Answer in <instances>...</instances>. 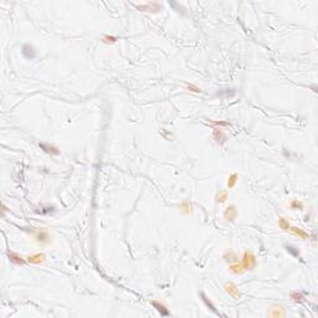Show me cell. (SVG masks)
Instances as JSON below:
<instances>
[{
    "instance_id": "cell-1",
    "label": "cell",
    "mask_w": 318,
    "mask_h": 318,
    "mask_svg": "<svg viewBox=\"0 0 318 318\" xmlns=\"http://www.w3.org/2000/svg\"><path fill=\"white\" fill-rule=\"evenodd\" d=\"M21 52H22L24 57L27 59V60H32V59L36 57V50H35V47H34L32 45H30V44H25V45L21 47Z\"/></svg>"
},
{
    "instance_id": "cell-2",
    "label": "cell",
    "mask_w": 318,
    "mask_h": 318,
    "mask_svg": "<svg viewBox=\"0 0 318 318\" xmlns=\"http://www.w3.org/2000/svg\"><path fill=\"white\" fill-rule=\"evenodd\" d=\"M7 256H9L10 261L14 262V263H16V265H24V263H25V261H24L20 256H17L16 254H14V252H7Z\"/></svg>"
},
{
    "instance_id": "cell-3",
    "label": "cell",
    "mask_w": 318,
    "mask_h": 318,
    "mask_svg": "<svg viewBox=\"0 0 318 318\" xmlns=\"http://www.w3.org/2000/svg\"><path fill=\"white\" fill-rule=\"evenodd\" d=\"M40 147H41L45 152H47V153H50V154H59V150H57L56 148H54L52 145H47V144H45V143H40Z\"/></svg>"
},
{
    "instance_id": "cell-4",
    "label": "cell",
    "mask_w": 318,
    "mask_h": 318,
    "mask_svg": "<svg viewBox=\"0 0 318 318\" xmlns=\"http://www.w3.org/2000/svg\"><path fill=\"white\" fill-rule=\"evenodd\" d=\"M153 306H154V307H157V311H159L163 316H168V315H169V312H168V311H163V308H164V307H163L162 305H158L157 302H153Z\"/></svg>"
},
{
    "instance_id": "cell-5",
    "label": "cell",
    "mask_w": 318,
    "mask_h": 318,
    "mask_svg": "<svg viewBox=\"0 0 318 318\" xmlns=\"http://www.w3.org/2000/svg\"><path fill=\"white\" fill-rule=\"evenodd\" d=\"M287 250H288V251H291V252H292L293 255H296V256L298 255V251H293V246H291V245H288V246H287Z\"/></svg>"
}]
</instances>
